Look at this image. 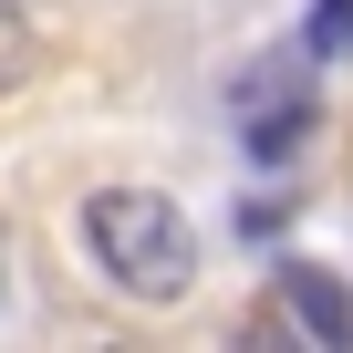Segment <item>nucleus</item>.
I'll list each match as a JSON object with an SVG mask.
<instances>
[{
    "label": "nucleus",
    "instance_id": "1",
    "mask_svg": "<svg viewBox=\"0 0 353 353\" xmlns=\"http://www.w3.org/2000/svg\"><path fill=\"white\" fill-rule=\"evenodd\" d=\"M83 250H94V270H104L114 291H135V301H188V281H198V229L176 219L156 188H104V198H83Z\"/></svg>",
    "mask_w": 353,
    "mask_h": 353
},
{
    "label": "nucleus",
    "instance_id": "3",
    "mask_svg": "<svg viewBox=\"0 0 353 353\" xmlns=\"http://www.w3.org/2000/svg\"><path fill=\"white\" fill-rule=\"evenodd\" d=\"M281 312H291L322 353H353V291H343L322 260H281Z\"/></svg>",
    "mask_w": 353,
    "mask_h": 353
},
{
    "label": "nucleus",
    "instance_id": "4",
    "mask_svg": "<svg viewBox=\"0 0 353 353\" xmlns=\"http://www.w3.org/2000/svg\"><path fill=\"white\" fill-rule=\"evenodd\" d=\"M32 63H42V32L21 21V0H0V94H21Z\"/></svg>",
    "mask_w": 353,
    "mask_h": 353
},
{
    "label": "nucleus",
    "instance_id": "5",
    "mask_svg": "<svg viewBox=\"0 0 353 353\" xmlns=\"http://www.w3.org/2000/svg\"><path fill=\"white\" fill-rule=\"evenodd\" d=\"M301 42H312L322 63H343V52H353V0H312V21H301Z\"/></svg>",
    "mask_w": 353,
    "mask_h": 353
},
{
    "label": "nucleus",
    "instance_id": "2",
    "mask_svg": "<svg viewBox=\"0 0 353 353\" xmlns=\"http://www.w3.org/2000/svg\"><path fill=\"white\" fill-rule=\"evenodd\" d=\"M301 135H312V83H301L291 63H260V73L239 83V145H250L260 166H281Z\"/></svg>",
    "mask_w": 353,
    "mask_h": 353
}]
</instances>
